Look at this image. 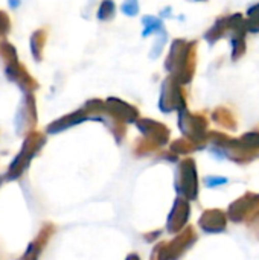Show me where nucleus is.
Instances as JSON below:
<instances>
[{
	"label": "nucleus",
	"instance_id": "1",
	"mask_svg": "<svg viewBox=\"0 0 259 260\" xmlns=\"http://www.w3.org/2000/svg\"><path fill=\"white\" fill-rule=\"evenodd\" d=\"M43 143H44V140L38 134H31L23 142L21 151L18 152V155L14 158V161L11 163L9 169H8V178L9 180H15V178H18L24 172V169L29 166L31 158L35 155V152L41 148Z\"/></svg>",
	"mask_w": 259,
	"mask_h": 260
},
{
	"label": "nucleus",
	"instance_id": "2",
	"mask_svg": "<svg viewBox=\"0 0 259 260\" xmlns=\"http://www.w3.org/2000/svg\"><path fill=\"white\" fill-rule=\"evenodd\" d=\"M34 125H35V102L32 96H24L15 116V129L18 134H23L26 133V129H29Z\"/></svg>",
	"mask_w": 259,
	"mask_h": 260
},
{
	"label": "nucleus",
	"instance_id": "3",
	"mask_svg": "<svg viewBox=\"0 0 259 260\" xmlns=\"http://www.w3.org/2000/svg\"><path fill=\"white\" fill-rule=\"evenodd\" d=\"M5 75H6V78H8L9 81L17 82L18 87H20L24 93L32 91V90L37 87L35 81L31 79V76L26 73V70H24L17 61H14V62H11V64H6Z\"/></svg>",
	"mask_w": 259,
	"mask_h": 260
},
{
	"label": "nucleus",
	"instance_id": "4",
	"mask_svg": "<svg viewBox=\"0 0 259 260\" xmlns=\"http://www.w3.org/2000/svg\"><path fill=\"white\" fill-rule=\"evenodd\" d=\"M44 32L43 30H35L31 37V52L37 61L41 59V47L44 44Z\"/></svg>",
	"mask_w": 259,
	"mask_h": 260
},
{
	"label": "nucleus",
	"instance_id": "5",
	"mask_svg": "<svg viewBox=\"0 0 259 260\" xmlns=\"http://www.w3.org/2000/svg\"><path fill=\"white\" fill-rule=\"evenodd\" d=\"M40 244L38 242H32V244H29V247H27V250L24 251V254H23V257L20 260H37L38 259V256H40Z\"/></svg>",
	"mask_w": 259,
	"mask_h": 260
},
{
	"label": "nucleus",
	"instance_id": "6",
	"mask_svg": "<svg viewBox=\"0 0 259 260\" xmlns=\"http://www.w3.org/2000/svg\"><path fill=\"white\" fill-rule=\"evenodd\" d=\"M9 17L3 11H0V37H5L9 32Z\"/></svg>",
	"mask_w": 259,
	"mask_h": 260
},
{
	"label": "nucleus",
	"instance_id": "7",
	"mask_svg": "<svg viewBox=\"0 0 259 260\" xmlns=\"http://www.w3.org/2000/svg\"><path fill=\"white\" fill-rule=\"evenodd\" d=\"M137 0H127L124 5H122V9H124V12L125 14H128V15H134V14H137Z\"/></svg>",
	"mask_w": 259,
	"mask_h": 260
},
{
	"label": "nucleus",
	"instance_id": "8",
	"mask_svg": "<svg viewBox=\"0 0 259 260\" xmlns=\"http://www.w3.org/2000/svg\"><path fill=\"white\" fill-rule=\"evenodd\" d=\"M20 3H21V0H9V6L12 9H15L17 6H20Z\"/></svg>",
	"mask_w": 259,
	"mask_h": 260
}]
</instances>
